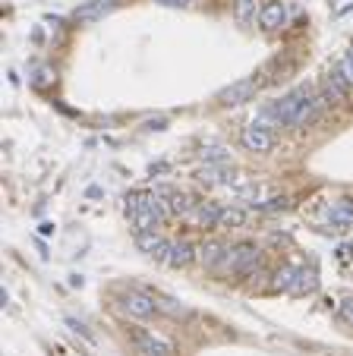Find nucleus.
I'll use <instances>...</instances> for the list:
<instances>
[{"instance_id": "nucleus-1", "label": "nucleus", "mask_w": 353, "mask_h": 356, "mask_svg": "<svg viewBox=\"0 0 353 356\" xmlns=\"http://www.w3.org/2000/svg\"><path fill=\"white\" fill-rule=\"evenodd\" d=\"M262 262V252L256 243H237V246L227 249V262L224 268H230L233 275H253Z\"/></svg>"}, {"instance_id": "nucleus-2", "label": "nucleus", "mask_w": 353, "mask_h": 356, "mask_svg": "<svg viewBox=\"0 0 353 356\" xmlns=\"http://www.w3.org/2000/svg\"><path fill=\"white\" fill-rule=\"evenodd\" d=\"M120 309L127 312L130 318H139V322H146V318H152L155 312H158V300L148 293H142V290H130V293L120 296Z\"/></svg>"}, {"instance_id": "nucleus-3", "label": "nucleus", "mask_w": 353, "mask_h": 356, "mask_svg": "<svg viewBox=\"0 0 353 356\" xmlns=\"http://www.w3.org/2000/svg\"><path fill=\"white\" fill-rule=\"evenodd\" d=\"M240 142H243V148H246V152H256V155H265V152H272L274 136H272V129H268V127H262L259 120H253L249 127H243Z\"/></svg>"}, {"instance_id": "nucleus-4", "label": "nucleus", "mask_w": 353, "mask_h": 356, "mask_svg": "<svg viewBox=\"0 0 353 356\" xmlns=\"http://www.w3.org/2000/svg\"><path fill=\"white\" fill-rule=\"evenodd\" d=\"M353 86L340 76V70H331V73H325V79H322V101L325 104H344L347 98H350Z\"/></svg>"}, {"instance_id": "nucleus-5", "label": "nucleus", "mask_w": 353, "mask_h": 356, "mask_svg": "<svg viewBox=\"0 0 353 356\" xmlns=\"http://www.w3.org/2000/svg\"><path fill=\"white\" fill-rule=\"evenodd\" d=\"M256 88H259V82L256 79H240V82H233V86H227V88H221V95H218V101L221 104H246V101H253L256 98Z\"/></svg>"}, {"instance_id": "nucleus-6", "label": "nucleus", "mask_w": 353, "mask_h": 356, "mask_svg": "<svg viewBox=\"0 0 353 356\" xmlns=\"http://www.w3.org/2000/svg\"><path fill=\"white\" fill-rule=\"evenodd\" d=\"M259 26L265 32H278V29L287 26V7L284 0H265L259 10Z\"/></svg>"}, {"instance_id": "nucleus-7", "label": "nucleus", "mask_w": 353, "mask_h": 356, "mask_svg": "<svg viewBox=\"0 0 353 356\" xmlns=\"http://www.w3.org/2000/svg\"><path fill=\"white\" fill-rule=\"evenodd\" d=\"M136 246H139L148 259H158V262H167L173 240H164L161 234H136Z\"/></svg>"}, {"instance_id": "nucleus-8", "label": "nucleus", "mask_w": 353, "mask_h": 356, "mask_svg": "<svg viewBox=\"0 0 353 356\" xmlns=\"http://www.w3.org/2000/svg\"><path fill=\"white\" fill-rule=\"evenodd\" d=\"M133 343L139 353H148V356H173V347L171 341H164V337L152 334V331H136L133 334Z\"/></svg>"}, {"instance_id": "nucleus-9", "label": "nucleus", "mask_w": 353, "mask_h": 356, "mask_svg": "<svg viewBox=\"0 0 353 356\" xmlns=\"http://www.w3.org/2000/svg\"><path fill=\"white\" fill-rule=\"evenodd\" d=\"M199 262L205 265V268H224L227 262V246L218 240H205L199 246Z\"/></svg>"}, {"instance_id": "nucleus-10", "label": "nucleus", "mask_w": 353, "mask_h": 356, "mask_svg": "<svg viewBox=\"0 0 353 356\" xmlns=\"http://www.w3.org/2000/svg\"><path fill=\"white\" fill-rule=\"evenodd\" d=\"M193 259H199V249H196L193 243H187V240H177L171 246L167 265H171V268H189V265H193Z\"/></svg>"}, {"instance_id": "nucleus-11", "label": "nucleus", "mask_w": 353, "mask_h": 356, "mask_svg": "<svg viewBox=\"0 0 353 356\" xmlns=\"http://www.w3.org/2000/svg\"><path fill=\"white\" fill-rule=\"evenodd\" d=\"M218 215H221L218 205H212V202H196V209L189 211L187 221H193L196 227H218Z\"/></svg>"}, {"instance_id": "nucleus-12", "label": "nucleus", "mask_w": 353, "mask_h": 356, "mask_svg": "<svg viewBox=\"0 0 353 356\" xmlns=\"http://www.w3.org/2000/svg\"><path fill=\"white\" fill-rule=\"evenodd\" d=\"M328 221L334 224L338 230H347L353 224V199H338L328 211Z\"/></svg>"}, {"instance_id": "nucleus-13", "label": "nucleus", "mask_w": 353, "mask_h": 356, "mask_svg": "<svg viewBox=\"0 0 353 356\" xmlns=\"http://www.w3.org/2000/svg\"><path fill=\"white\" fill-rule=\"evenodd\" d=\"M246 218H249L246 209H240V205H224V209H221V215H218V227L237 230V227H243V224H246Z\"/></svg>"}, {"instance_id": "nucleus-14", "label": "nucleus", "mask_w": 353, "mask_h": 356, "mask_svg": "<svg viewBox=\"0 0 353 356\" xmlns=\"http://www.w3.org/2000/svg\"><path fill=\"white\" fill-rule=\"evenodd\" d=\"M111 10H113V0H95V3H86V7L76 10V19H79V22H92V19H98V16L111 13Z\"/></svg>"}, {"instance_id": "nucleus-15", "label": "nucleus", "mask_w": 353, "mask_h": 356, "mask_svg": "<svg viewBox=\"0 0 353 356\" xmlns=\"http://www.w3.org/2000/svg\"><path fill=\"white\" fill-rule=\"evenodd\" d=\"M259 3L256 0H233V16H237V22L240 26H253L256 16H259Z\"/></svg>"}, {"instance_id": "nucleus-16", "label": "nucleus", "mask_w": 353, "mask_h": 356, "mask_svg": "<svg viewBox=\"0 0 353 356\" xmlns=\"http://www.w3.org/2000/svg\"><path fill=\"white\" fill-rule=\"evenodd\" d=\"M315 287H319V277H315V271L300 268V271H297V281H293V287H290V293L303 296V293H313Z\"/></svg>"}, {"instance_id": "nucleus-17", "label": "nucleus", "mask_w": 353, "mask_h": 356, "mask_svg": "<svg viewBox=\"0 0 353 356\" xmlns=\"http://www.w3.org/2000/svg\"><path fill=\"white\" fill-rule=\"evenodd\" d=\"M297 271H300V268H293V265H284V268L274 275V290H287V293H290L293 281H297Z\"/></svg>"}, {"instance_id": "nucleus-18", "label": "nucleus", "mask_w": 353, "mask_h": 356, "mask_svg": "<svg viewBox=\"0 0 353 356\" xmlns=\"http://www.w3.org/2000/svg\"><path fill=\"white\" fill-rule=\"evenodd\" d=\"M340 318H344L347 325H353V300H344V302H340Z\"/></svg>"}, {"instance_id": "nucleus-19", "label": "nucleus", "mask_w": 353, "mask_h": 356, "mask_svg": "<svg viewBox=\"0 0 353 356\" xmlns=\"http://www.w3.org/2000/svg\"><path fill=\"white\" fill-rule=\"evenodd\" d=\"M158 3H164V7H187L189 0H158Z\"/></svg>"}, {"instance_id": "nucleus-20", "label": "nucleus", "mask_w": 353, "mask_h": 356, "mask_svg": "<svg viewBox=\"0 0 353 356\" xmlns=\"http://www.w3.org/2000/svg\"><path fill=\"white\" fill-rule=\"evenodd\" d=\"M139 356H148V353H139Z\"/></svg>"}]
</instances>
